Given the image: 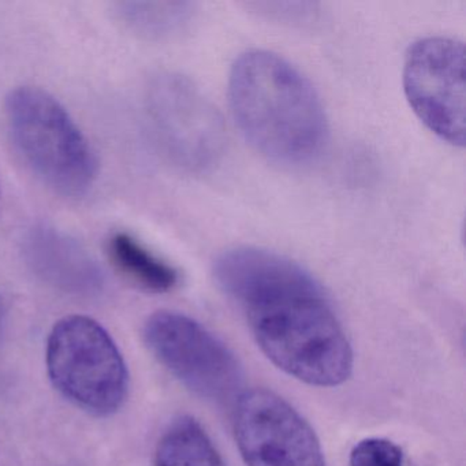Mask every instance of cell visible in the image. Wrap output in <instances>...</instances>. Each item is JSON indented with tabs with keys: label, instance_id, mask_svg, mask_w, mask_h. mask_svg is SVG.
Returning a JSON list of instances; mask_svg holds the SVG:
<instances>
[{
	"label": "cell",
	"instance_id": "obj_1",
	"mask_svg": "<svg viewBox=\"0 0 466 466\" xmlns=\"http://www.w3.org/2000/svg\"><path fill=\"white\" fill-rule=\"evenodd\" d=\"M214 274L272 364L309 386L337 387L350 378L345 329L320 283L299 264L239 247L218 258Z\"/></svg>",
	"mask_w": 466,
	"mask_h": 466
},
{
	"label": "cell",
	"instance_id": "obj_2",
	"mask_svg": "<svg viewBox=\"0 0 466 466\" xmlns=\"http://www.w3.org/2000/svg\"><path fill=\"white\" fill-rule=\"evenodd\" d=\"M231 111L250 146L277 165H308L329 137L326 111L307 77L282 56L242 54L228 78Z\"/></svg>",
	"mask_w": 466,
	"mask_h": 466
},
{
	"label": "cell",
	"instance_id": "obj_3",
	"mask_svg": "<svg viewBox=\"0 0 466 466\" xmlns=\"http://www.w3.org/2000/svg\"><path fill=\"white\" fill-rule=\"evenodd\" d=\"M6 113L15 148L46 185L67 198L91 189L97 176L94 149L56 97L21 86L7 97Z\"/></svg>",
	"mask_w": 466,
	"mask_h": 466
},
{
	"label": "cell",
	"instance_id": "obj_4",
	"mask_svg": "<svg viewBox=\"0 0 466 466\" xmlns=\"http://www.w3.org/2000/svg\"><path fill=\"white\" fill-rule=\"evenodd\" d=\"M47 370L54 387L94 416H110L127 400L129 372L107 329L86 316H67L47 340Z\"/></svg>",
	"mask_w": 466,
	"mask_h": 466
},
{
	"label": "cell",
	"instance_id": "obj_5",
	"mask_svg": "<svg viewBox=\"0 0 466 466\" xmlns=\"http://www.w3.org/2000/svg\"><path fill=\"white\" fill-rule=\"evenodd\" d=\"M144 340L155 359L198 397L236 403L244 370L236 354L189 316L160 310L147 320Z\"/></svg>",
	"mask_w": 466,
	"mask_h": 466
},
{
	"label": "cell",
	"instance_id": "obj_6",
	"mask_svg": "<svg viewBox=\"0 0 466 466\" xmlns=\"http://www.w3.org/2000/svg\"><path fill=\"white\" fill-rule=\"evenodd\" d=\"M149 114L167 157L190 173L219 165L226 151V127L211 100L187 78L159 76L149 91Z\"/></svg>",
	"mask_w": 466,
	"mask_h": 466
},
{
	"label": "cell",
	"instance_id": "obj_7",
	"mask_svg": "<svg viewBox=\"0 0 466 466\" xmlns=\"http://www.w3.org/2000/svg\"><path fill=\"white\" fill-rule=\"evenodd\" d=\"M409 105L439 138L465 146V47L450 37H425L409 48L403 66Z\"/></svg>",
	"mask_w": 466,
	"mask_h": 466
},
{
	"label": "cell",
	"instance_id": "obj_8",
	"mask_svg": "<svg viewBox=\"0 0 466 466\" xmlns=\"http://www.w3.org/2000/svg\"><path fill=\"white\" fill-rule=\"evenodd\" d=\"M234 436L247 466H326L313 428L269 390H247L237 398Z\"/></svg>",
	"mask_w": 466,
	"mask_h": 466
},
{
	"label": "cell",
	"instance_id": "obj_9",
	"mask_svg": "<svg viewBox=\"0 0 466 466\" xmlns=\"http://www.w3.org/2000/svg\"><path fill=\"white\" fill-rule=\"evenodd\" d=\"M25 256L32 268L67 290H91L100 283V272L91 255L62 231L36 228L25 241Z\"/></svg>",
	"mask_w": 466,
	"mask_h": 466
},
{
	"label": "cell",
	"instance_id": "obj_10",
	"mask_svg": "<svg viewBox=\"0 0 466 466\" xmlns=\"http://www.w3.org/2000/svg\"><path fill=\"white\" fill-rule=\"evenodd\" d=\"M108 252L116 268L143 290L167 293L178 285V271L130 234H114Z\"/></svg>",
	"mask_w": 466,
	"mask_h": 466
},
{
	"label": "cell",
	"instance_id": "obj_11",
	"mask_svg": "<svg viewBox=\"0 0 466 466\" xmlns=\"http://www.w3.org/2000/svg\"><path fill=\"white\" fill-rule=\"evenodd\" d=\"M155 466H226L200 422L190 416L174 420L155 450Z\"/></svg>",
	"mask_w": 466,
	"mask_h": 466
},
{
	"label": "cell",
	"instance_id": "obj_12",
	"mask_svg": "<svg viewBox=\"0 0 466 466\" xmlns=\"http://www.w3.org/2000/svg\"><path fill=\"white\" fill-rule=\"evenodd\" d=\"M119 17L132 31L152 39L184 31L195 15L187 2H127L119 5Z\"/></svg>",
	"mask_w": 466,
	"mask_h": 466
},
{
	"label": "cell",
	"instance_id": "obj_13",
	"mask_svg": "<svg viewBox=\"0 0 466 466\" xmlns=\"http://www.w3.org/2000/svg\"><path fill=\"white\" fill-rule=\"evenodd\" d=\"M350 466H405L403 451L389 439L368 438L359 441L349 457Z\"/></svg>",
	"mask_w": 466,
	"mask_h": 466
},
{
	"label": "cell",
	"instance_id": "obj_14",
	"mask_svg": "<svg viewBox=\"0 0 466 466\" xmlns=\"http://www.w3.org/2000/svg\"><path fill=\"white\" fill-rule=\"evenodd\" d=\"M5 323H6V309H5L4 299L0 297V337L4 334Z\"/></svg>",
	"mask_w": 466,
	"mask_h": 466
}]
</instances>
